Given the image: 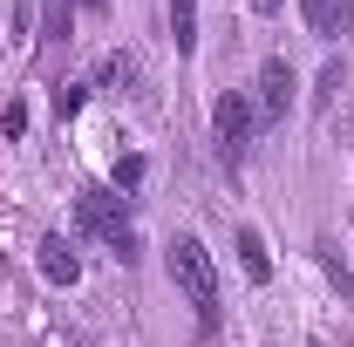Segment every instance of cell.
Returning <instances> with one entry per match:
<instances>
[{"label":"cell","mask_w":354,"mask_h":347,"mask_svg":"<svg viewBox=\"0 0 354 347\" xmlns=\"http://www.w3.org/2000/svg\"><path fill=\"white\" fill-rule=\"evenodd\" d=\"M164 272H171V286L184 293V306L198 313V327L218 334V265H212V252H205V238L177 232L171 245H164Z\"/></svg>","instance_id":"obj_1"},{"label":"cell","mask_w":354,"mask_h":347,"mask_svg":"<svg viewBox=\"0 0 354 347\" xmlns=\"http://www.w3.org/2000/svg\"><path fill=\"white\" fill-rule=\"evenodd\" d=\"M75 225H82L95 245H109L123 265L136 259V225H130V212H123V191H116V184H82V191H75Z\"/></svg>","instance_id":"obj_2"},{"label":"cell","mask_w":354,"mask_h":347,"mask_svg":"<svg viewBox=\"0 0 354 347\" xmlns=\"http://www.w3.org/2000/svg\"><path fill=\"white\" fill-rule=\"evenodd\" d=\"M252 130H259V116H252V95H245V88H225L218 102H212V143H218L225 171H239V164H245Z\"/></svg>","instance_id":"obj_3"},{"label":"cell","mask_w":354,"mask_h":347,"mask_svg":"<svg viewBox=\"0 0 354 347\" xmlns=\"http://www.w3.org/2000/svg\"><path fill=\"white\" fill-rule=\"evenodd\" d=\"M293 88H300L293 62H286V55H266L259 75H252V116H259V130L286 123V109H293Z\"/></svg>","instance_id":"obj_4"},{"label":"cell","mask_w":354,"mask_h":347,"mask_svg":"<svg viewBox=\"0 0 354 347\" xmlns=\"http://www.w3.org/2000/svg\"><path fill=\"white\" fill-rule=\"evenodd\" d=\"M35 265H41L48 286H75V279H82V259H75V245H68L62 232H48L41 245H35Z\"/></svg>","instance_id":"obj_5"},{"label":"cell","mask_w":354,"mask_h":347,"mask_svg":"<svg viewBox=\"0 0 354 347\" xmlns=\"http://www.w3.org/2000/svg\"><path fill=\"white\" fill-rule=\"evenodd\" d=\"M300 21H307L313 41H341L354 21V0H300Z\"/></svg>","instance_id":"obj_6"},{"label":"cell","mask_w":354,"mask_h":347,"mask_svg":"<svg viewBox=\"0 0 354 347\" xmlns=\"http://www.w3.org/2000/svg\"><path fill=\"white\" fill-rule=\"evenodd\" d=\"M239 272H245L252 286L272 279V252H266V232H259V225H239Z\"/></svg>","instance_id":"obj_7"},{"label":"cell","mask_w":354,"mask_h":347,"mask_svg":"<svg viewBox=\"0 0 354 347\" xmlns=\"http://www.w3.org/2000/svg\"><path fill=\"white\" fill-rule=\"evenodd\" d=\"M171 41L177 55H198V0H171Z\"/></svg>","instance_id":"obj_8"},{"label":"cell","mask_w":354,"mask_h":347,"mask_svg":"<svg viewBox=\"0 0 354 347\" xmlns=\"http://www.w3.org/2000/svg\"><path fill=\"white\" fill-rule=\"evenodd\" d=\"M0 136H7V143H21V136H28V102H21V95L0 109Z\"/></svg>","instance_id":"obj_9"},{"label":"cell","mask_w":354,"mask_h":347,"mask_svg":"<svg viewBox=\"0 0 354 347\" xmlns=\"http://www.w3.org/2000/svg\"><path fill=\"white\" fill-rule=\"evenodd\" d=\"M82 102H88V82H62V88H55V116H62V123H68Z\"/></svg>","instance_id":"obj_10"},{"label":"cell","mask_w":354,"mask_h":347,"mask_svg":"<svg viewBox=\"0 0 354 347\" xmlns=\"http://www.w3.org/2000/svg\"><path fill=\"white\" fill-rule=\"evenodd\" d=\"M143 171H150L143 157H116V191H136V184H143Z\"/></svg>","instance_id":"obj_11"},{"label":"cell","mask_w":354,"mask_h":347,"mask_svg":"<svg viewBox=\"0 0 354 347\" xmlns=\"http://www.w3.org/2000/svg\"><path fill=\"white\" fill-rule=\"evenodd\" d=\"M130 75H136V62H130V55H109V62H102V82H109V88H123Z\"/></svg>","instance_id":"obj_12"},{"label":"cell","mask_w":354,"mask_h":347,"mask_svg":"<svg viewBox=\"0 0 354 347\" xmlns=\"http://www.w3.org/2000/svg\"><path fill=\"white\" fill-rule=\"evenodd\" d=\"M334 88H341V62H327V75H320V88H313V102L327 109V102H334Z\"/></svg>","instance_id":"obj_13"},{"label":"cell","mask_w":354,"mask_h":347,"mask_svg":"<svg viewBox=\"0 0 354 347\" xmlns=\"http://www.w3.org/2000/svg\"><path fill=\"white\" fill-rule=\"evenodd\" d=\"M320 265H327V279H334V286H341V293H348V286H354L348 272H341V259H334V252H327V245H320Z\"/></svg>","instance_id":"obj_14"},{"label":"cell","mask_w":354,"mask_h":347,"mask_svg":"<svg viewBox=\"0 0 354 347\" xmlns=\"http://www.w3.org/2000/svg\"><path fill=\"white\" fill-rule=\"evenodd\" d=\"M245 7H252V14H279L286 0H245Z\"/></svg>","instance_id":"obj_15"},{"label":"cell","mask_w":354,"mask_h":347,"mask_svg":"<svg viewBox=\"0 0 354 347\" xmlns=\"http://www.w3.org/2000/svg\"><path fill=\"white\" fill-rule=\"evenodd\" d=\"M75 7H88V14H102V7H109V0H75Z\"/></svg>","instance_id":"obj_16"}]
</instances>
